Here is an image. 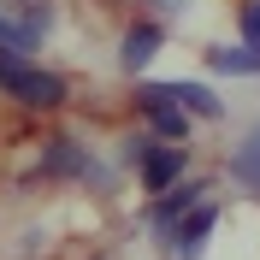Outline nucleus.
Segmentation results:
<instances>
[{"mask_svg": "<svg viewBox=\"0 0 260 260\" xmlns=\"http://www.w3.org/2000/svg\"><path fill=\"white\" fill-rule=\"evenodd\" d=\"M6 95L18 101V107H36V113H53V107H65V77H53V71H36V65H24L12 83H6Z\"/></svg>", "mask_w": 260, "mask_h": 260, "instance_id": "f257e3e1", "label": "nucleus"}, {"mask_svg": "<svg viewBox=\"0 0 260 260\" xmlns=\"http://www.w3.org/2000/svg\"><path fill=\"white\" fill-rule=\"evenodd\" d=\"M213 225H219V201L207 195V201H195L178 225H172V248H178V260H201V248H207Z\"/></svg>", "mask_w": 260, "mask_h": 260, "instance_id": "f03ea898", "label": "nucleus"}, {"mask_svg": "<svg viewBox=\"0 0 260 260\" xmlns=\"http://www.w3.org/2000/svg\"><path fill=\"white\" fill-rule=\"evenodd\" d=\"M136 166H142V183H148V189H154V195H166L172 183L183 178V166H189V154H183L178 142H166V148L154 142V148H142V154H136Z\"/></svg>", "mask_w": 260, "mask_h": 260, "instance_id": "7ed1b4c3", "label": "nucleus"}, {"mask_svg": "<svg viewBox=\"0 0 260 260\" xmlns=\"http://www.w3.org/2000/svg\"><path fill=\"white\" fill-rule=\"evenodd\" d=\"M42 30H48V18H42V12H36V18H6V12H0V48L18 53V59L42 48Z\"/></svg>", "mask_w": 260, "mask_h": 260, "instance_id": "20e7f679", "label": "nucleus"}, {"mask_svg": "<svg viewBox=\"0 0 260 260\" xmlns=\"http://www.w3.org/2000/svg\"><path fill=\"white\" fill-rule=\"evenodd\" d=\"M142 113H148V124L160 130L166 142H183V130H189V118H183L178 107H172V101L160 95V89H142Z\"/></svg>", "mask_w": 260, "mask_h": 260, "instance_id": "39448f33", "label": "nucleus"}, {"mask_svg": "<svg viewBox=\"0 0 260 260\" xmlns=\"http://www.w3.org/2000/svg\"><path fill=\"white\" fill-rule=\"evenodd\" d=\"M195 201H207V189H201V183L166 189V195H160V207H154V231H160V237H172V225H178V219H183V213L195 207Z\"/></svg>", "mask_w": 260, "mask_h": 260, "instance_id": "423d86ee", "label": "nucleus"}, {"mask_svg": "<svg viewBox=\"0 0 260 260\" xmlns=\"http://www.w3.org/2000/svg\"><path fill=\"white\" fill-rule=\"evenodd\" d=\"M160 42H166L160 24H136V30L124 36V71H148L154 53H160Z\"/></svg>", "mask_w": 260, "mask_h": 260, "instance_id": "0eeeda50", "label": "nucleus"}, {"mask_svg": "<svg viewBox=\"0 0 260 260\" xmlns=\"http://www.w3.org/2000/svg\"><path fill=\"white\" fill-rule=\"evenodd\" d=\"M160 95H166V101H183V107H189V113H201V118H219V113H225V101L213 95L207 83H166Z\"/></svg>", "mask_w": 260, "mask_h": 260, "instance_id": "6e6552de", "label": "nucleus"}, {"mask_svg": "<svg viewBox=\"0 0 260 260\" xmlns=\"http://www.w3.org/2000/svg\"><path fill=\"white\" fill-rule=\"evenodd\" d=\"M231 172H237L243 183H254V189H260V130L248 136L243 148H237V160H231Z\"/></svg>", "mask_w": 260, "mask_h": 260, "instance_id": "1a4fd4ad", "label": "nucleus"}, {"mask_svg": "<svg viewBox=\"0 0 260 260\" xmlns=\"http://www.w3.org/2000/svg\"><path fill=\"white\" fill-rule=\"evenodd\" d=\"M48 166H53V172H71V178H77V172H89V160H83L77 142H53V148H48Z\"/></svg>", "mask_w": 260, "mask_h": 260, "instance_id": "9d476101", "label": "nucleus"}, {"mask_svg": "<svg viewBox=\"0 0 260 260\" xmlns=\"http://www.w3.org/2000/svg\"><path fill=\"white\" fill-rule=\"evenodd\" d=\"M243 42H248V48H260V0H254V6H243Z\"/></svg>", "mask_w": 260, "mask_h": 260, "instance_id": "9b49d317", "label": "nucleus"}, {"mask_svg": "<svg viewBox=\"0 0 260 260\" xmlns=\"http://www.w3.org/2000/svg\"><path fill=\"white\" fill-rule=\"evenodd\" d=\"M18 71H24V59H18V53H6V48H0V89H6V83H12Z\"/></svg>", "mask_w": 260, "mask_h": 260, "instance_id": "f8f14e48", "label": "nucleus"}]
</instances>
